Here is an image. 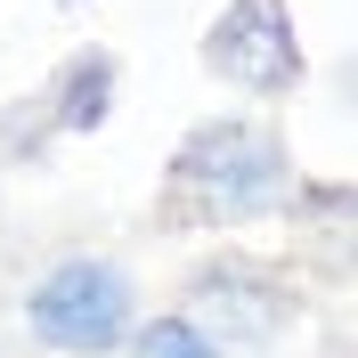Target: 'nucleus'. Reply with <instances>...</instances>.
I'll return each instance as SVG.
<instances>
[{"label":"nucleus","mask_w":358,"mask_h":358,"mask_svg":"<svg viewBox=\"0 0 358 358\" xmlns=\"http://www.w3.org/2000/svg\"><path fill=\"white\" fill-rule=\"evenodd\" d=\"M293 138L268 114H203L196 131L171 147L155 187V228H187V236H220V228L277 220L293 196Z\"/></svg>","instance_id":"obj_1"},{"label":"nucleus","mask_w":358,"mask_h":358,"mask_svg":"<svg viewBox=\"0 0 358 358\" xmlns=\"http://www.w3.org/2000/svg\"><path fill=\"white\" fill-rule=\"evenodd\" d=\"M179 317L212 334L220 358H277L293 326L310 317V268L277 261V252H203L179 285Z\"/></svg>","instance_id":"obj_2"},{"label":"nucleus","mask_w":358,"mask_h":358,"mask_svg":"<svg viewBox=\"0 0 358 358\" xmlns=\"http://www.w3.org/2000/svg\"><path fill=\"white\" fill-rule=\"evenodd\" d=\"M24 334L57 358H114L122 334L138 326V277L114 252H57L24 285Z\"/></svg>","instance_id":"obj_3"},{"label":"nucleus","mask_w":358,"mask_h":358,"mask_svg":"<svg viewBox=\"0 0 358 358\" xmlns=\"http://www.w3.org/2000/svg\"><path fill=\"white\" fill-rule=\"evenodd\" d=\"M196 57L220 90L261 98V106H285L310 82V49H301V24H293L285 0H220V17L203 24Z\"/></svg>","instance_id":"obj_4"},{"label":"nucleus","mask_w":358,"mask_h":358,"mask_svg":"<svg viewBox=\"0 0 358 358\" xmlns=\"http://www.w3.org/2000/svg\"><path fill=\"white\" fill-rule=\"evenodd\" d=\"M114 98H122V57H114L106 41L66 49V57L49 66V82H41V114H49L57 138H98L114 122Z\"/></svg>","instance_id":"obj_5"},{"label":"nucleus","mask_w":358,"mask_h":358,"mask_svg":"<svg viewBox=\"0 0 358 358\" xmlns=\"http://www.w3.org/2000/svg\"><path fill=\"white\" fill-rule=\"evenodd\" d=\"M285 220H293L317 252H326V261L342 268V252H350V187H342V179H293Z\"/></svg>","instance_id":"obj_6"},{"label":"nucleus","mask_w":358,"mask_h":358,"mask_svg":"<svg viewBox=\"0 0 358 358\" xmlns=\"http://www.w3.org/2000/svg\"><path fill=\"white\" fill-rule=\"evenodd\" d=\"M114 358H220V350H212V334L187 326L179 310H138V326L122 334Z\"/></svg>","instance_id":"obj_7"},{"label":"nucleus","mask_w":358,"mask_h":358,"mask_svg":"<svg viewBox=\"0 0 358 358\" xmlns=\"http://www.w3.org/2000/svg\"><path fill=\"white\" fill-rule=\"evenodd\" d=\"M49 147H57V131L41 114V90L17 98V106H0V163H49Z\"/></svg>","instance_id":"obj_8"},{"label":"nucleus","mask_w":358,"mask_h":358,"mask_svg":"<svg viewBox=\"0 0 358 358\" xmlns=\"http://www.w3.org/2000/svg\"><path fill=\"white\" fill-rule=\"evenodd\" d=\"M66 8H90V0H66Z\"/></svg>","instance_id":"obj_9"}]
</instances>
